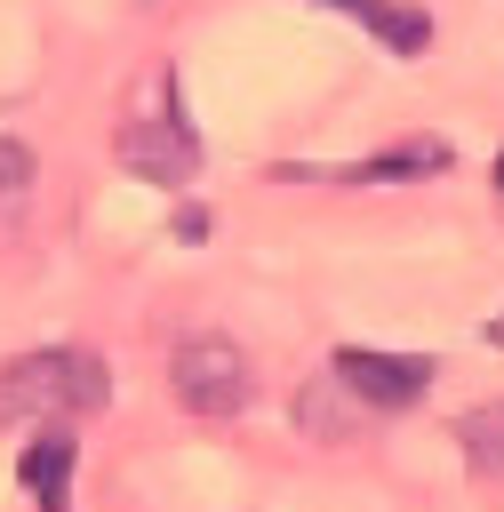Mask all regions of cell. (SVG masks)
Returning <instances> with one entry per match:
<instances>
[{
    "label": "cell",
    "instance_id": "obj_1",
    "mask_svg": "<svg viewBox=\"0 0 504 512\" xmlns=\"http://www.w3.org/2000/svg\"><path fill=\"white\" fill-rule=\"evenodd\" d=\"M112 400V368L88 344H40L0 360V424H64Z\"/></svg>",
    "mask_w": 504,
    "mask_h": 512
},
{
    "label": "cell",
    "instance_id": "obj_2",
    "mask_svg": "<svg viewBox=\"0 0 504 512\" xmlns=\"http://www.w3.org/2000/svg\"><path fill=\"white\" fill-rule=\"evenodd\" d=\"M120 168H136L144 184H192L200 176V136L176 104V72H152V112H128L120 128Z\"/></svg>",
    "mask_w": 504,
    "mask_h": 512
},
{
    "label": "cell",
    "instance_id": "obj_3",
    "mask_svg": "<svg viewBox=\"0 0 504 512\" xmlns=\"http://www.w3.org/2000/svg\"><path fill=\"white\" fill-rule=\"evenodd\" d=\"M168 384H176V400L192 408V416H240L248 400H256V368H248V352L232 344V336H216V328H200V336H184L176 352H168Z\"/></svg>",
    "mask_w": 504,
    "mask_h": 512
},
{
    "label": "cell",
    "instance_id": "obj_4",
    "mask_svg": "<svg viewBox=\"0 0 504 512\" xmlns=\"http://www.w3.org/2000/svg\"><path fill=\"white\" fill-rule=\"evenodd\" d=\"M328 376L352 384L368 408H416V400L432 392V360H416V352H376V344H344V352L328 360Z\"/></svg>",
    "mask_w": 504,
    "mask_h": 512
},
{
    "label": "cell",
    "instance_id": "obj_5",
    "mask_svg": "<svg viewBox=\"0 0 504 512\" xmlns=\"http://www.w3.org/2000/svg\"><path fill=\"white\" fill-rule=\"evenodd\" d=\"M368 416H376V408H368L352 384H336V376H312V384L296 392V424H304L312 440H352Z\"/></svg>",
    "mask_w": 504,
    "mask_h": 512
},
{
    "label": "cell",
    "instance_id": "obj_6",
    "mask_svg": "<svg viewBox=\"0 0 504 512\" xmlns=\"http://www.w3.org/2000/svg\"><path fill=\"white\" fill-rule=\"evenodd\" d=\"M72 464H80V448H72L64 424H48V432L24 448V488H32L40 512H72Z\"/></svg>",
    "mask_w": 504,
    "mask_h": 512
},
{
    "label": "cell",
    "instance_id": "obj_7",
    "mask_svg": "<svg viewBox=\"0 0 504 512\" xmlns=\"http://www.w3.org/2000/svg\"><path fill=\"white\" fill-rule=\"evenodd\" d=\"M320 8H336V16H352V24H368L392 56H416L424 40H432V24L416 16V8H392V0H320Z\"/></svg>",
    "mask_w": 504,
    "mask_h": 512
},
{
    "label": "cell",
    "instance_id": "obj_8",
    "mask_svg": "<svg viewBox=\"0 0 504 512\" xmlns=\"http://www.w3.org/2000/svg\"><path fill=\"white\" fill-rule=\"evenodd\" d=\"M448 152L440 144H408V152H376L360 168H288V176H320V184H392V176H432Z\"/></svg>",
    "mask_w": 504,
    "mask_h": 512
},
{
    "label": "cell",
    "instance_id": "obj_9",
    "mask_svg": "<svg viewBox=\"0 0 504 512\" xmlns=\"http://www.w3.org/2000/svg\"><path fill=\"white\" fill-rule=\"evenodd\" d=\"M456 448H464V464H472V472L504 480V400L464 408V416H456Z\"/></svg>",
    "mask_w": 504,
    "mask_h": 512
},
{
    "label": "cell",
    "instance_id": "obj_10",
    "mask_svg": "<svg viewBox=\"0 0 504 512\" xmlns=\"http://www.w3.org/2000/svg\"><path fill=\"white\" fill-rule=\"evenodd\" d=\"M24 200H32V152L16 136H0V232L24 216Z\"/></svg>",
    "mask_w": 504,
    "mask_h": 512
},
{
    "label": "cell",
    "instance_id": "obj_11",
    "mask_svg": "<svg viewBox=\"0 0 504 512\" xmlns=\"http://www.w3.org/2000/svg\"><path fill=\"white\" fill-rule=\"evenodd\" d=\"M488 336H496V344H504V312H496V328H488Z\"/></svg>",
    "mask_w": 504,
    "mask_h": 512
},
{
    "label": "cell",
    "instance_id": "obj_12",
    "mask_svg": "<svg viewBox=\"0 0 504 512\" xmlns=\"http://www.w3.org/2000/svg\"><path fill=\"white\" fill-rule=\"evenodd\" d=\"M496 184H504V160H496Z\"/></svg>",
    "mask_w": 504,
    "mask_h": 512
}]
</instances>
